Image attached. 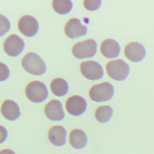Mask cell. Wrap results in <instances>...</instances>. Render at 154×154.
Segmentation results:
<instances>
[{
	"mask_svg": "<svg viewBox=\"0 0 154 154\" xmlns=\"http://www.w3.org/2000/svg\"><path fill=\"white\" fill-rule=\"evenodd\" d=\"M114 93V87L109 82H104L92 86L88 91L90 98L97 102L110 100Z\"/></svg>",
	"mask_w": 154,
	"mask_h": 154,
	"instance_id": "obj_2",
	"label": "cell"
},
{
	"mask_svg": "<svg viewBox=\"0 0 154 154\" xmlns=\"http://www.w3.org/2000/svg\"><path fill=\"white\" fill-rule=\"evenodd\" d=\"M44 112L46 117L52 121H60L64 117L62 104L57 99L48 102L45 106Z\"/></svg>",
	"mask_w": 154,
	"mask_h": 154,
	"instance_id": "obj_12",
	"label": "cell"
},
{
	"mask_svg": "<svg viewBox=\"0 0 154 154\" xmlns=\"http://www.w3.org/2000/svg\"><path fill=\"white\" fill-rule=\"evenodd\" d=\"M65 34L70 38H75L86 34L87 28L81 24L77 18H71L66 23L64 28Z\"/></svg>",
	"mask_w": 154,
	"mask_h": 154,
	"instance_id": "obj_11",
	"label": "cell"
},
{
	"mask_svg": "<svg viewBox=\"0 0 154 154\" xmlns=\"http://www.w3.org/2000/svg\"><path fill=\"white\" fill-rule=\"evenodd\" d=\"M101 54L108 58H114L118 57L120 52L119 43L115 40L108 38L103 40L100 46Z\"/></svg>",
	"mask_w": 154,
	"mask_h": 154,
	"instance_id": "obj_13",
	"label": "cell"
},
{
	"mask_svg": "<svg viewBox=\"0 0 154 154\" xmlns=\"http://www.w3.org/2000/svg\"><path fill=\"white\" fill-rule=\"evenodd\" d=\"M54 10L60 14L69 13L72 8V3L69 0H54L52 2Z\"/></svg>",
	"mask_w": 154,
	"mask_h": 154,
	"instance_id": "obj_19",
	"label": "cell"
},
{
	"mask_svg": "<svg viewBox=\"0 0 154 154\" xmlns=\"http://www.w3.org/2000/svg\"><path fill=\"white\" fill-rule=\"evenodd\" d=\"M27 98L33 102H41L45 100L48 94L46 85L39 81H34L27 84L25 87Z\"/></svg>",
	"mask_w": 154,
	"mask_h": 154,
	"instance_id": "obj_4",
	"label": "cell"
},
{
	"mask_svg": "<svg viewBox=\"0 0 154 154\" xmlns=\"http://www.w3.org/2000/svg\"><path fill=\"white\" fill-rule=\"evenodd\" d=\"M7 131L2 126L0 125V144L4 142L7 137Z\"/></svg>",
	"mask_w": 154,
	"mask_h": 154,
	"instance_id": "obj_23",
	"label": "cell"
},
{
	"mask_svg": "<svg viewBox=\"0 0 154 154\" xmlns=\"http://www.w3.org/2000/svg\"><path fill=\"white\" fill-rule=\"evenodd\" d=\"M101 1L100 0H84L83 1L84 7L89 11H94L97 10L100 5Z\"/></svg>",
	"mask_w": 154,
	"mask_h": 154,
	"instance_id": "obj_21",
	"label": "cell"
},
{
	"mask_svg": "<svg viewBox=\"0 0 154 154\" xmlns=\"http://www.w3.org/2000/svg\"><path fill=\"white\" fill-rule=\"evenodd\" d=\"M23 40L16 34H11L5 40L3 49L5 52L11 57L19 55L24 48Z\"/></svg>",
	"mask_w": 154,
	"mask_h": 154,
	"instance_id": "obj_7",
	"label": "cell"
},
{
	"mask_svg": "<svg viewBox=\"0 0 154 154\" xmlns=\"http://www.w3.org/2000/svg\"><path fill=\"white\" fill-rule=\"evenodd\" d=\"M69 139L70 144L76 149L84 148L87 143V137L85 133L79 129L72 130L70 132Z\"/></svg>",
	"mask_w": 154,
	"mask_h": 154,
	"instance_id": "obj_16",
	"label": "cell"
},
{
	"mask_svg": "<svg viewBox=\"0 0 154 154\" xmlns=\"http://www.w3.org/2000/svg\"><path fill=\"white\" fill-rule=\"evenodd\" d=\"M80 71L85 78L90 80L100 79L103 75L101 65L92 60L82 62L80 64Z\"/></svg>",
	"mask_w": 154,
	"mask_h": 154,
	"instance_id": "obj_6",
	"label": "cell"
},
{
	"mask_svg": "<svg viewBox=\"0 0 154 154\" xmlns=\"http://www.w3.org/2000/svg\"><path fill=\"white\" fill-rule=\"evenodd\" d=\"M87 108L85 100L79 95H73L69 97L66 102V109L68 113L72 116L82 114Z\"/></svg>",
	"mask_w": 154,
	"mask_h": 154,
	"instance_id": "obj_9",
	"label": "cell"
},
{
	"mask_svg": "<svg viewBox=\"0 0 154 154\" xmlns=\"http://www.w3.org/2000/svg\"><path fill=\"white\" fill-rule=\"evenodd\" d=\"M10 28V23L4 16L0 14V36H2Z\"/></svg>",
	"mask_w": 154,
	"mask_h": 154,
	"instance_id": "obj_20",
	"label": "cell"
},
{
	"mask_svg": "<svg viewBox=\"0 0 154 154\" xmlns=\"http://www.w3.org/2000/svg\"><path fill=\"white\" fill-rule=\"evenodd\" d=\"M0 154H16L12 150L5 149L0 151Z\"/></svg>",
	"mask_w": 154,
	"mask_h": 154,
	"instance_id": "obj_24",
	"label": "cell"
},
{
	"mask_svg": "<svg viewBox=\"0 0 154 154\" xmlns=\"http://www.w3.org/2000/svg\"><path fill=\"white\" fill-rule=\"evenodd\" d=\"M146 49L140 43L131 42L127 44L124 49L125 57L132 62H139L144 59L146 56Z\"/></svg>",
	"mask_w": 154,
	"mask_h": 154,
	"instance_id": "obj_10",
	"label": "cell"
},
{
	"mask_svg": "<svg viewBox=\"0 0 154 154\" xmlns=\"http://www.w3.org/2000/svg\"><path fill=\"white\" fill-rule=\"evenodd\" d=\"M1 112L4 118L8 120H15L20 115L17 104L13 100L7 99L3 102L1 107Z\"/></svg>",
	"mask_w": 154,
	"mask_h": 154,
	"instance_id": "obj_14",
	"label": "cell"
},
{
	"mask_svg": "<svg viewBox=\"0 0 154 154\" xmlns=\"http://www.w3.org/2000/svg\"><path fill=\"white\" fill-rule=\"evenodd\" d=\"M20 32L26 37H32L38 31V24L36 19L31 16L25 15L20 18L17 23Z\"/></svg>",
	"mask_w": 154,
	"mask_h": 154,
	"instance_id": "obj_8",
	"label": "cell"
},
{
	"mask_svg": "<svg viewBox=\"0 0 154 154\" xmlns=\"http://www.w3.org/2000/svg\"><path fill=\"white\" fill-rule=\"evenodd\" d=\"M108 75L116 81H123L128 76L129 66L123 60L117 59L109 61L106 65Z\"/></svg>",
	"mask_w": 154,
	"mask_h": 154,
	"instance_id": "obj_3",
	"label": "cell"
},
{
	"mask_svg": "<svg viewBox=\"0 0 154 154\" xmlns=\"http://www.w3.org/2000/svg\"><path fill=\"white\" fill-rule=\"evenodd\" d=\"M9 69L4 63L0 62V81L6 80L9 76Z\"/></svg>",
	"mask_w": 154,
	"mask_h": 154,
	"instance_id": "obj_22",
	"label": "cell"
},
{
	"mask_svg": "<svg viewBox=\"0 0 154 154\" xmlns=\"http://www.w3.org/2000/svg\"><path fill=\"white\" fill-rule=\"evenodd\" d=\"M48 137L52 144L56 146H61L66 141V131L63 126L55 125L49 129Z\"/></svg>",
	"mask_w": 154,
	"mask_h": 154,
	"instance_id": "obj_15",
	"label": "cell"
},
{
	"mask_svg": "<svg viewBox=\"0 0 154 154\" xmlns=\"http://www.w3.org/2000/svg\"><path fill=\"white\" fill-rule=\"evenodd\" d=\"M50 88L54 95L63 96L67 93L69 87L67 82L64 79L57 78L51 82Z\"/></svg>",
	"mask_w": 154,
	"mask_h": 154,
	"instance_id": "obj_17",
	"label": "cell"
},
{
	"mask_svg": "<svg viewBox=\"0 0 154 154\" xmlns=\"http://www.w3.org/2000/svg\"><path fill=\"white\" fill-rule=\"evenodd\" d=\"M23 68L34 75L43 74L46 69V64L40 56L33 52L27 53L22 60Z\"/></svg>",
	"mask_w": 154,
	"mask_h": 154,
	"instance_id": "obj_1",
	"label": "cell"
},
{
	"mask_svg": "<svg viewBox=\"0 0 154 154\" xmlns=\"http://www.w3.org/2000/svg\"><path fill=\"white\" fill-rule=\"evenodd\" d=\"M96 52L97 43L91 38L76 43L72 49L73 56L79 59L91 58L96 54Z\"/></svg>",
	"mask_w": 154,
	"mask_h": 154,
	"instance_id": "obj_5",
	"label": "cell"
},
{
	"mask_svg": "<svg viewBox=\"0 0 154 154\" xmlns=\"http://www.w3.org/2000/svg\"><path fill=\"white\" fill-rule=\"evenodd\" d=\"M113 114L112 108L109 105H101L96 108L94 112L96 119L100 123L108 122Z\"/></svg>",
	"mask_w": 154,
	"mask_h": 154,
	"instance_id": "obj_18",
	"label": "cell"
}]
</instances>
